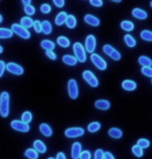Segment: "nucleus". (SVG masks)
Wrapping results in <instances>:
<instances>
[{
    "label": "nucleus",
    "mask_w": 152,
    "mask_h": 159,
    "mask_svg": "<svg viewBox=\"0 0 152 159\" xmlns=\"http://www.w3.org/2000/svg\"><path fill=\"white\" fill-rule=\"evenodd\" d=\"M10 114V94L4 91L0 95V115L7 117Z\"/></svg>",
    "instance_id": "obj_1"
},
{
    "label": "nucleus",
    "mask_w": 152,
    "mask_h": 159,
    "mask_svg": "<svg viewBox=\"0 0 152 159\" xmlns=\"http://www.w3.org/2000/svg\"><path fill=\"white\" fill-rule=\"evenodd\" d=\"M73 52H74V57L77 59L78 62L80 63H84L87 61V55H86V50H84V47L82 46V44L77 42V43H74L73 45Z\"/></svg>",
    "instance_id": "obj_2"
},
{
    "label": "nucleus",
    "mask_w": 152,
    "mask_h": 159,
    "mask_svg": "<svg viewBox=\"0 0 152 159\" xmlns=\"http://www.w3.org/2000/svg\"><path fill=\"white\" fill-rule=\"evenodd\" d=\"M11 30H13V33H15L17 36L21 37L22 39H29L30 38V33L29 30H26V28H24L22 26L21 24H17V23H14L12 25V28Z\"/></svg>",
    "instance_id": "obj_3"
},
{
    "label": "nucleus",
    "mask_w": 152,
    "mask_h": 159,
    "mask_svg": "<svg viewBox=\"0 0 152 159\" xmlns=\"http://www.w3.org/2000/svg\"><path fill=\"white\" fill-rule=\"evenodd\" d=\"M82 78L91 87L96 88L99 86V81L97 80V78L95 76L94 73L92 71H90V70H84L82 72Z\"/></svg>",
    "instance_id": "obj_4"
},
{
    "label": "nucleus",
    "mask_w": 152,
    "mask_h": 159,
    "mask_svg": "<svg viewBox=\"0 0 152 159\" xmlns=\"http://www.w3.org/2000/svg\"><path fill=\"white\" fill-rule=\"evenodd\" d=\"M91 61L99 70H105L106 68H108V63L105 62V60L102 59L99 55H97V53H94V52L92 53Z\"/></svg>",
    "instance_id": "obj_5"
},
{
    "label": "nucleus",
    "mask_w": 152,
    "mask_h": 159,
    "mask_svg": "<svg viewBox=\"0 0 152 159\" xmlns=\"http://www.w3.org/2000/svg\"><path fill=\"white\" fill-rule=\"evenodd\" d=\"M68 93L72 99H76L78 98V93H79L78 92V85L74 79L69 80L68 82Z\"/></svg>",
    "instance_id": "obj_6"
},
{
    "label": "nucleus",
    "mask_w": 152,
    "mask_h": 159,
    "mask_svg": "<svg viewBox=\"0 0 152 159\" xmlns=\"http://www.w3.org/2000/svg\"><path fill=\"white\" fill-rule=\"evenodd\" d=\"M11 127H12L14 130H16V131L23 132V133H26L30 130L29 125L24 123V121H22V120H13L12 123H11Z\"/></svg>",
    "instance_id": "obj_7"
},
{
    "label": "nucleus",
    "mask_w": 152,
    "mask_h": 159,
    "mask_svg": "<svg viewBox=\"0 0 152 159\" xmlns=\"http://www.w3.org/2000/svg\"><path fill=\"white\" fill-rule=\"evenodd\" d=\"M84 134V130L82 128H69L65 131V135L68 138H76L80 137Z\"/></svg>",
    "instance_id": "obj_8"
},
{
    "label": "nucleus",
    "mask_w": 152,
    "mask_h": 159,
    "mask_svg": "<svg viewBox=\"0 0 152 159\" xmlns=\"http://www.w3.org/2000/svg\"><path fill=\"white\" fill-rule=\"evenodd\" d=\"M6 70L8 72L13 73V75H23V72H24L23 67L14 63V62H11V63L6 64Z\"/></svg>",
    "instance_id": "obj_9"
},
{
    "label": "nucleus",
    "mask_w": 152,
    "mask_h": 159,
    "mask_svg": "<svg viewBox=\"0 0 152 159\" xmlns=\"http://www.w3.org/2000/svg\"><path fill=\"white\" fill-rule=\"evenodd\" d=\"M96 48V38L93 35H89L86 39V49L90 53H93Z\"/></svg>",
    "instance_id": "obj_10"
},
{
    "label": "nucleus",
    "mask_w": 152,
    "mask_h": 159,
    "mask_svg": "<svg viewBox=\"0 0 152 159\" xmlns=\"http://www.w3.org/2000/svg\"><path fill=\"white\" fill-rule=\"evenodd\" d=\"M81 152H82V150H81V143H74L72 144L71 156H72L73 159H79Z\"/></svg>",
    "instance_id": "obj_11"
},
{
    "label": "nucleus",
    "mask_w": 152,
    "mask_h": 159,
    "mask_svg": "<svg viewBox=\"0 0 152 159\" xmlns=\"http://www.w3.org/2000/svg\"><path fill=\"white\" fill-rule=\"evenodd\" d=\"M84 21H86V23H88L89 25H91V26H99L100 25V20L97 18V17L93 16V15H88L84 16Z\"/></svg>",
    "instance_id": "obj_12"
},
{
    "label": "nucleus",
    "mask_w": 152,
    "mask_h": 159,
    "mask_svg": "<svg viewBox=\"0 0 152 159\" xmlns=\"http://www.w3.org/2000/svg\"><path fill=\"white\" fill-rule=\"evenodd\" d=\"M122 88L126 91H133L137 89V83L131 80H125L122 82Z\"/></svg>",
    "instance_id": "obj_13"
},
{
    "label": "nucleus",
    "mask_w": 152,
    "mask_h": 159,
    "mask_svg": "<svg viewBox=\"0 0 152 159\" xmlns=\"http://www.w3.org/2000/svg\"><path fill=\"white\" fill-rule=\"evenodd\" d=\"M132 16L134 17V18H137V19H139V20H145V19H147V17H148V14L145 12V11H143V10H141V8H133L132 10Z\"/></svg>",
    "instance_id": "obj_14"
},
{
    "label": "nucleus",
    "mask_w": 152,
    "mask_h": 159,
    "mask_svg": "<svg viewBox=\"0 0 152 159\" xmlns=\"http://www.w3.org/2000/svg\"><path fill=\"white\" fill-rule=\"evenodd\" d=\"M95 107L99 110H108L109 107H111V103L106 99H98V101L95 102Z\"/></svg>",
    "instance_id": "obj_15"
},
{
    "label": "nucleus",
    "mask_w": 152,
    "mask_h": 159,
    "mask_svg": "<svg viewBox=\"0 0 152 159\" xmlns=\"http://www.w3.org/2000/svg\"><path fill=\"white\" fill-rule=\"evenodd\" d=\"M40 132L44 136H46V137H50V136L52 135V133H53L51 127H50L49 125H47V124H41L40 125Z\"/></svg>",
    "instance_id": "obj_16"
},
{
    "label": "nucleus",
    "mask_w": 152,
    "mask_h": 159,
    "mask_svg": "<svg viewBox=\"0 0 152 159\" xmlns=\"http://www.w3.org/2000/svg\"><path fill=\"white\" fill-rule=\"evenodd\" d=\"M61 60H63V62L65 64L69 65V66H74V65H76V63H77V59H76L74 56L65 55L63 58H61Z\"/></svg>",
    "instance_id": "obj_17"
},
{
    "label": "nucleus",
    "mask_w": 152,
    "mask_h": 159,
    "mask_svg": "<svg viewBox=\"0 0 152 159\" xmlns=\"http://www.w3.org/2000/svg\"><path fill=\"white\" fill-rule=\"evenodd\" d=\"M33 149L38 153H45L47 151V148L45 146V143L41 140H35V143H33Z\"/></svg>",
    "instance_id": "obj_18"
},
{
    "label": "nucleus",
    "mask_w": 152,
    "mask_h": 159,
    "mask_svg": "<svg viewBox=\"0 0 152 159\" xmlns=\"http://www.w3.org/2000/svg\"><path fill=\"white\" fill-rule=\"evenodd\" d=\"M108 135L111 136L112 138L115 139H120L123 136V132L121 131L118 128H112V129L108 130Z\"/></svg>",
    "instance_id": "obj_19"
},
{
    "label": "nucleus",
    "mask_w": 152,
    "mask_h": 159,
    "mask_svg": "<svg viewBox=\"0 0 152 159\" xmlns=\"http://www.w3.org/2000/svg\"><path fill=\"white\" fill-rule=\"evenodd\" d=\"M13 30L10 28L0 27V39H10L13 37Z\"/></svg>",
    "instance_id": "obj_20"
},
{
    "label": "nucleus",
    "mask_w": 152,
    "mask_h": 159,
    "mask_svg": "<svg viewBox=\"0 0 152 159\" xmlns=\"http://www.w3.org/2000/svg\"><path fill=\"white\" fill-rule=\"evenodd\" d=\"M120 25H121V28H122L123 30H125V32H131L134 28V24L132 23L131 21H129V20H124V21L121 22Z\"/></svg>",
    "instance_id": "obj_21"
},
{
    "label": "nucleus",
    "mask_w": 152,
    "mask_h": 159,
    "mask_svg": "<svg viewBox=\"0 0 152 159\" xmlns=\"http://www.w3.org/2000/svg\"><path fill=\"white\" fill-rule=\"evenodd\" d=\"M52 32V25L48 21V20H45L42 23V33H44L45 35H50Z\"/></svg>",
    "instance_id": "obj_22"
},
{
    "label": "nucleus",
    "mask_w": 152,
    "mask_h": 159,
    "mask_svg": "<svg viewBox=\"0 0 152 159\" xmlns=\"http://www.w3.org/2000/svg\"><path fill=\"white\" fill-rule=\"evenodd\" d=\"M41 46L42 48H44L45 50H53L55 48V44L54 42L50 41V40H43V41L41 42Z\"/></svg>",
    "instance_id": "obj_23"
},
{
    "label": "nucleus",
    "mask_w": 152,
    "mask_h": 159,
    "mask_svg": "<svg viewBox=\"0 0 152 159\" xmlns=\"http://www.w3.org/2000/svg\"><path fill=\"white\" fill-rule=\"evenodd\" d=\"M67 17H68V15H67L66 12L60 13L57 16L55 17V24L56 25H63L64 23H66Z\"/></svg>",
    "instance_id": "obj_24"
},
{
    "label": "nucleus",
    "mask_w": 152,
    "mask_h": 159,
    "mask_svg": "<svg viewBox=\"0 0 152 159\" xmlns=\"http://www.w3.org/2000/svg\"><path fill=\"white\" fill-rule=\"evenodd\" d=\"M139 63L142 65V67H151L152 60L146 56H141L139 58Z\"/></svg>",
    "instance_id": "obj_25"
},
{
    "label": "nucleus",
    "mask_w": 152,
    "mask_h": 159,
    "mask_svg": "<svg viewBox=\"0 0 152 159\" xmlns=\"http://www.w3.org/2000/svg\"><path fill=\"white\" fill-rule=\"evenodd\" d=\"M56 42H57V44L60 45V46L64 47V48H67L70 46V40L65 36L58 37L57 40H56Z\"/></svg>",
    "instance_id": "obj_26"
},
{
    "label": "nucleus",
    "mask_w": 152,
    "mask_h": 159,
    "mask_svg": "<svg viewBox=\"0 0 152 159\" xmlns=\"http://www.w3.org/2000/svg\"><path fill=\"white\" fill-rule=\"evenodd\" d=\"M21 25L23 26L24 28H29L33 26V20L30 18V17H23V18L21 19Z\"/></svg>",
    "instance_id": "obj_27"
},
{
    "label": "nucleus",
    "mask_w": 152,
    "mask_h": 159,
    "mask_svg": "<svg viewBox=\"0 0 152 159\" xmlns=\"http://www.w3.org/2000/svg\"><path fill=\"white\" fill-rule=\"evenodd\" d=\"M124 42H125V44L127 45L128 47H134L136 46V44H137V41H136V39L133 38L131 35H125L124 36Z\"/></svg>",
    "instance_id": "obj_28"
},
{
    "label": "nucleus",
    "mask_w": 152,
    "mask_h": 159,
    "mask_svg": "<svg viewBox=\"0 0 152 159\" xmlns=\"http://www.w3.org/2000/svg\"><path fill=\"white\" fill-rule=\"evenodd\" d=\"M76 24H77V21H76V18L73 15H69L67 17V20H66V25L67 27L69 28H75L76 27Z\"/></svg>",
    "instance_id": "obj_29"
},
{
    "label": "nucleus",
    "mask_w": 152,
    "mask_h": 159,
    "mask_svg": "<svg viewBox=\"0 0 152 159\" xmlns=\"http://www.w3.org/2000/svg\"><path fill=\"white\" fill-rule=\"evenodd\" d=\"M24 155L26 156L28 159H38L39 158V153L36 151L35 149H27L25 151Z\"/></svg>",
    "instance_id": "obj_30"
},
{
    "label": "nucleus",
    "mask_w": 152,
    "mask_h": 159,
    "mask_svg": "<svg viewBox=\"0 0 152 159\" xmlns=\"http://www.w3.org/2000/svg\"><path fill=\"white\" fill-rule=\"evenodd\" d=\"M100 128H101V124L100 123H98V121H93V123H91L88 126V130H89V132L95 133V132L99 131Z\"/></svg>",
    "instance_id": "obj_31"
},
{
    "label": "nucleus",
    "mask_w": 152,
    "mask_h": 159,
    "mask_svg": "<svg viewBox=\"0 0 152 159\" xmlns=\"http://www.w3.org/2000/svg\"><path fill=\"white\" fill-rule=\"evenodd\" d=\"M141 38L145 40V41L152 42V32L148 30H143V32H141Z\"/></svg>",
    "instance_id": "obj_32"
},
{
    "label": "nucleus",
    "mask_w": 152,
    "mask_h": 159,
    "mask_svg": "<svg viewBox=\"0 0 152 159\" xmlns=\"http://www.w3.org/2000/svg\"><path fill=\"white\" fill-rule=\"evenodd\" d=\"M131 152H132V154H133L134 156H137V157H142V156L144 155L143 149L137 146V144H136V146H133L131 148Z\"/></svg>",
    "instance_id": "obj_33"
},
{
    "label": "nucleus",
    "mask_w": 152,
    "mask_h": 159,
    "mask_svg": "<svg viewBox=\"0 0 152 159\" xmlns=\"http://www.w3.org/2000/svg\"><path fill=\"white\" fill-rule=\"evenodd\" d=\"M32 112H30V111L23 112V114H22V116H21V120L22 121H24V123H26V124H29L30 121H32Z\"/></svg>",
    "instance_id": "obj_34"
},
{
    "label": "nucleus",
    "mask_w": 152,
    "mask_h": 159,
    "mask_svg": "<svg viewBox=\"0 0 152 159\" xmlns=\"http://www.w3.org/2000/svg\"><path fill=\"white\" fill-rule=\"evenodd\" d=\"M137 144L142 148V149H147V148H149V146H150V141L146 138H140L139 140H137Z\"/></svg>",
    "instance_id": "obj_35"
},
{
    "label": "nucleus",
    "mask_w": 152,
    "mask_h": 159,
    "mask_svg": "<svg viewBox=\"0 0 152 159\" xmlns=\"http://www.w3.org/2000/svg\"><path fill=\"white\" fill-rule=\"evenodd\" d=\"M24 12L26 13V15L32 16V15H33V14L36 13V8H35L33 5L28 4V5H25V7H24Z\"/></svg>",
    "instance_id": "obj_36"
},
{
    "label": "nucleus",
    "mask_w": 152,
    "mask_h": 159,
    "mask_svg": "<svg viewBox=\"0 0 152 159\" xmlns=\"http://www.w3.org/2000/svg\"><path fill=\"white\" fill-rule=\"evenodd\" d=\"M142 73L145 76H148V78H152V67H142Z\"/></svg>",
    "instance_id": "obj_37"
},
{
    "label": "nucleus",
    "mask_w": 152,
    "mask_h": 159,
    "mask_svg": "<svg viewBox=\"0 0 152 159\" xmlns=\"http://www.w3.org/2000/svg\"><path fill=\"white\" fill-rule=\"evenodd\" d=\"M108 57H109V58H112L114 61H119V60L121 59V53L118 52L117 49H114V50H112V52Z\"/></svg>",
    "instance_id": "obj_38"
},
{
    "label": "nucleus",
    "mask_w": 152,
    "mask_h": 159,
    "mask_svg": "<svg viewBox=\"0 0 152 159\" xmlns=\"http://www.w3.org/2000/svg\"><path fill=\"white\" fill-rule=\"evenodd\" d=\"M115 48L112 46V45H109V44H105L104 46L102 47V50H103V52L105 53V55H108L109 56L111 53L112 52V50H114Z\"/></svg>",
    "instance_id": "obj_39"
},
{
    "label": "nucleus",
    "mask_w": 152,
    "mask_h": 159,
    "mask_svg": "<svg viewBox=\"0 0 152 159\" xmlns=\"http://www.w3.org/2000/svg\"><path fill=\"white\" fill-rule=\"evenodd\" d=\"M40 10H41V12L43 14H49L50 12H51V7H50L49 4H47V3H44V4L41 5Z\"/></svg>",
    "instance_id": "obj_40"
},
{
    "label": "nucleus",
    "mask_w": 152,
    "mask_h": 159,
    "mask_svg": "<svg viewBox=\"0 0 152 159\" xmlns=\"http://www.w3.org/2000/svg\"><path fill=\"white\" fill-rule=\"evenodd\" d=\"M33 28H35L36 33L40 34L42 33V22L36 20V21H33Z\"/></svg>",
    "instance_id": "obj_41"
},
{
    "label": "nucleus",
    "mask_w": 152,
    "mask_h": 159,
    "mask_svg": "<svg viewBox=\"0 0 152 159\" xmlns=\"http://www.w3.org/2000/svg\"><path fill=\"white\" fill-rule=\"evenodd\" d=\"M91 157H92L91 152L88 151V150H86V151H82V152H81L79 159H91Z\"/></svg>",
    "instance_id": "obj_42"
},
{
    "label": "nucleus",
    "mask_w": 152,
    "mask_h": 159,
    "mask_svg": "<svg viewBox=\"0 0 152 159\" xmlns=\"http://www.w3.org/2000/svg\"><path fill=\"white\" fill-rule=\"evenodd\" d=\"M103 154L104 152L101 149H97L95 151V155H94V159H103Z\"/></svg>",
    "instance_id": "obj_43"
},
{
    "label": "nucleus",
    "mask_w": 152,
    "mask_h": 159,
    "mask_svg": "<svg viewBox=\"0 0 152 159\" xmlns=\"http://www.w3.org/2000/svg\"><path fill=\"white\" fill-rule=\"evenodd\" d=\"M90 3H91L93 7H100L103 5V1L102 0H90Z\"/></svg>",
    "instance_id": "obj_44"
},
{
    "label": "nucleus",
    "mask_w": 152,
    "mask_h": 159,
    "mask_svg": "<svg viewBox=\"0 0 152 159\" xmlns=\"http://www.w3.org/2000/svg\"><path fill=\"white\" fill-rule=\"evenodd\" d=\"M5 69H6V64H5L3 61H1V60H0V78L3 75Z\"/></svg>",
    "instance_id": "obj_45"
},
{
    "label": "nucleus",
    "mask_w": 152,
    "mask_h": 159,
    "mask_svg": "<svg viewBox=\"0 0 152 159\" xmlns=\"http://www.w3.org/2000/svg\"><path fill=\"white\" fill-rule=\"evenodd\" d=\"M46 56L48 57L49 59L53 60V61L56 60V55H55L54 52H53V50H47V52H46Z\"/></svg>",
    "instance_id": "obj_46"
},
{
    "label": "nucleus",
    "mask_w": 152,
    "mask_h": 159,
    "mask_svg": "<svg viewBox=\"0 0 152 159\" xmlns=\"http://www.w3.org/2000/svg\"><path fill=\"white\" fill-rule=\"evenodd\" d=\"M52 1L57 7H63L65 5V0H52Z\"/></svg>",
    "instance_id": "obj_47"
},
{
    "label": "nucleus",
    "mask_w": 152,
    "mask_h": 159,
    "mask_svg": "<svg viewBox=\"0 0 152 159\" xmlns=\"http://www.w3.org/2000/svg\"><path fill=\"white\" fill-rule=\"evenodd\" d=\"M103 159H115V157L111 152H104Z\"/></svg>",
    "instance_id": "obj_48"
},
{
    "label": "nucleus",
    "mask_w": 152,
    "mask_h": 159,
    "mask_svg": "<svg viewBox=\"0 0 152 159\" xmlns=\"http://www.w3.org/2000/svg\"><path fill=\"white\" fill-rule=\"evenodd\" d=\"M56 159H67V158H66V155H65L63 152H60L56 155Z\"/></svg>",
    "instance_id": "obj_49"
},
{
    "label": "nucleus",
    "mask_w": 152,
    "mask_h": 159,
    "mask_svg": "<svg viewBox=\"0 0 152 159\" xmlns=\"http://www.w3.org/2000/svg\"><path fill=\"white\" fill-rule=\"evenodd\" d=\"M21 1H22V3L24 4V7H25V5L30 4V2H32V0H21Z\"/></svg>",
    "instance_id": "obj_50"
},
{
    "label": "nucleus",
    "mask_w": 152,
    "mask_h": 159,
    "mask_svg": "<svg viewBox=\"0 0 152 159\" xmlns=\"http://www.w3.org/2000/svg\"><path fill=\"white\" fill-rule=\"evenodd\" d=\"M111 1H112V2H117V3H119V2H121L122 0H111Z\"/></svg>",
    "instance_id": "obj_51"
},
{
    "label": "nucleus",
    "mask_w": 152,
    "mask_h": 159,
    "mask_svg": "<svg viewBox=\"0 0 152 159\" xmlns=\"http://www.w3.org/2000/svg\"><path fill=\"white\" fill-rule=\"evenodd\" d=\"M3 52V48H2V46H0V53Z\"/></svg>",
    "instance_id": "obj_52"
},
{
    "label": "nucleus",
    "mask_w": 152,
    "mask_h": 159,
    "mask_svg": "<svg viewBox=\"0 0 152 159\" xmlns=\"http://www.w3.org/2000/svg\"><path fill=\"white\" fill-rule=\"evenodd\" d=\"M2 20H3V17H2L1 15H0V23L2 22Z\"/></svg>",
    "instance_id": "obj_53"
},
{
    "label": "nucleus",
    "mask_w": 152,
    "mask_h": 159,
    "mask_svg": "<svg viewBox=\"0 0 152 159\" xmlns=\"http://www.w3.org/2000/svg\"><path fill=\"white\" fill-rule=\"evenodd\" d=\"M150 7H152V1H151V2H150Z\"/></svg>",
    "instance_id": "obj_54"
},
{
    "label": "nucleus",
    "mask_w": 152,
    "mask_h": 159,
    "mask_svg": "<svg viewBox=\"0 0 152 159\" xmlns=\"http://www.w3.org/2000/svg\"><path fill=\"white\" fill-rule=\"evenodd\" d=\"M47 159H54V158H52V157H49V158H47Z\"/></svg>",
    "instance_id": "obj_55"
}]
</instances>
